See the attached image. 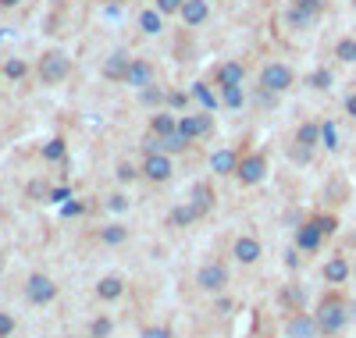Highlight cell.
Wrapping results in <instances>:
<instances>
[{
	"mask_svg": "<svg viewBox=\"0 0 356 338\" xmlns=\"http://www.w3.org/2000/svg\"><path fill=\"white\" fill-rule=\"evenodd\" d=\"M324 278H328L332 285H342V282L349 278V264H346L342 257H335V260H328V264H324Z\"/></svg>",
	"mask_w": 356,
	"mask_h": 338,
	"instance_id": "cell-21",
	"label": "cell"
},
{
	"mask_svg": "<svg viewBox=\"0 0 356 338\" xmlns=\"http://www.w3.org/2000/svg\"><path fill=\"white\" fill-rule=\"evenodd\" d=\"M196 218H200V214H196V210H193L189 203H186V207H175V210H171V225H178V228H182V225H193Z\"/></svg>",
	"mask_w": 356,
	"mask_h": 338,
	"instance_id": "cell-30",
	"label": "cell"
},
{
	"mask_svg": "<svg viewBox=\"0 0 356 338\" xmlns=\"http://www.w3.org/2000/svg\"><path fill=\"white\" fill-rule=\"evenodd\" d=\"M346 114H349V118H356V93H353V97H346Z\"/></svg>",
	"mask_w": 356,
	"mask_h": 338,
	"instance_id": "cell-43",
	"label": "cell"
},
{
	"mask_svg": "<svg viewBox=\"0 0 356 338\" xmlns=\"http://www.w3.org/2000/svg\"><path fill=\"white\" fill-rule=\"evenodd\" d=\"M114 175H118V182H136V175H143V171H139L136 164L122 161V164H118V171H114Z\"/></svg>",
	"mask_w": 356,
	"mask_h": 338,
	"instance_id": "cell-36",
	"label": "cell"
},
{
	"mask_svg": "<svg viewBox=\"0 0 356 338\" xmlns=\"http://www.w3.org/2000/svg\"><path fill=\"white\" fill-rule=\"evenodd\" d=\"M129 65H132L129 50H114V54L104 61V79H107V82H125V75H129Z\"/></svg>",
	"mask_w": 356,
	"mask_h": 338,
	"instance_id": "cell-11",
	"label": "cell"
},
{
	"mask_svg": "<svg viewBox=\"0 0 356 338\" xmlns=\"http://www.w3.org/2000/svg\"><path fill=\"white\" fill-rule=\"evenodd\" d=\"M314 225L321 228V235H324V239H328V235H335V228H339V221L332 218V214H317V218H314Z\"/></svg>",
	"mask_w": 356,
	"mask_h": 338,
	"instance_id": "cell-33",
	"label": "cell"
},
{
	"mask_svg": "<svg viewBox=\"0 0 356 338\" xmlns=\"http://www.w3.org/2000/svg\"><path fill=\"white\" fill-rule=\"evenodd\" d=\"M211 168H214V175H235V168H239V153L235 150H218L214 157H211Z\"/></svg>",
	"mask_w": 356,
	"mask_h": 338,
	"instance_id": "cell-17",
	"label": "cell"
},
{
	"mask_svg": "<svg viewBox=\"0 0 356 338\" xmlns=\"http://www.w3.org/2000/svg\"><path fill=\"white\" fill-rule=\"evenodd\" d=\"M321 11H324L321 0H292L289 25H292V29H307V25H314V22L321 18Z\"/></svg>",
	"mask_w": 356,
	"mask_h": 338,
	"instance_id": "cell-8",
	"label": "cell"
},
{
	"mask_svg": "<svg viewBox=\"0 0 356 338\" xmlns=\"http://www.w3.org/2000/svg\"><path fill=\"white\" fill-rule=\"evenodd\" d=\"M196 285H200L203 292H221V289L228 285V267H225L221 260L203 264V267L196 271Z\"/></svg>",
	"mask_w": 356,
	"mask_h": 338,
	"instance_id": "cell-7",
	"label": "cell"
},
{
	"mask_svg": "<svg viewBox=\"0 0 356 338\" xmlns=\"http://www.w3.org/2000/svg\"><path fill=\"white\" fill-rule=\"evenodd\" d=\"M139 338H171V331H168L164 324H150V328H143Z\"/></svg>",
	"mask_w": 356,
	"mask_h": 338,
	"instance_id": "cell-38",
	"label": "cell"
},
{
	"mask_svg": "<svg viewBox=\"0 0 356 338\" xmlns=\"http://www.w3.org/2000/svg\"><path fill=\"white\" fill-rule=\"evenodd\" d=\"M178 18H182L189 29H196V25H203L207 18H211V4H207V0H186Z\"/></svg>",
	"mask_w": 356,
	"mask_h": 338,
	"instance_id": "cell-15",
	"label": "cell"
},
{
	"mask_svg": "<svg viewBox=\"0 0 356 338\" xmlns=\"http://www.w3.org/2000/svg\"><path fill=\"white\" fill-rule=\"evenodd\" d=\"M111 331H114L111 317H97V321H93V328H89V335H93V338H107Z\"/></svg>",
	"mask_w": 356,
	"mask_h": 338,
	"instance_id": "cell-35",
	"label": "cell"
},
{
	"mask_svg": "<svg viewBox=\"0 0 356 338\" xmlns=\"http://www.w3.org/2000/svg\"><path fill=\"white\" fill-rule=\"evenodd\" d=\"M157 100H164V93H161V89L146 86V89H143V104H157Z\"/></svg>",
	"mask_w": 356,
	"mask_h": 338,
	"instance_id": "cell-41",
	"label": "cell"
},
{
	"mask_svg": "<svg viewBox=\"0 0 356 338\" xmlns=\"http://www.w3.org/2000/svg\"><path fill=\"white\" fill-rule=\"evenodd\" d=\"M139 171L150 178V182H168L175 168H171V157H168V153H146V161H143Z\"/></svg>",
	"mask_w": 356,
	"mask_h": 338,
	"instance_id": "cell-10",
	"label": "cell"
},
{
	"mask_svg": "<svg viewBox=\"0 0 356 338\" xmlns=\"http://www.w3.org/2000/svg\"><path fill=\"white\" fill-rule=\"evenodd\" d=\"M214 79L218 86H243L246 82V68H243V61H221V65L214 68Z\"/></svg>",
	"mask_w": 356,
	"mask_h": 338,
	"instance_id": "cell-13",
	"label": "cell"
},
{
	"mask_svg": "<svg viewBox=\"0 0 356 338\" xmlns=\"http://www.w3.org/2000/svg\"><path fill=\"white\" fill-rule=\"evenodd\" d=\"M22 0H0V11H11V8H18Z\"/></svg>",
	"mask_w": 356,
	"mask_h": 338,
	"instance_id": "cell-44",
	"label": "cell"
},
{
	"mask_svg": "<svg viewBox=\"0 0 356 338\" xmlns=\"http://www.w3.org/2000/svg\"><path fill=\"white\" fill-rule=\"evenodd\" d=\"M25 299L33 303V306H47L57 299V285L54 278H47V274H29V282H25Z\"/></svg>",
	"mask_w": 356,
	"mask_h": 338,
	"instance_id": "cell-6",
	"label": "cell"
},
{
	"mask_svg": "<svg viewBox=\"0 0 356 338\" xmlns=\"http://www.w3.org/2000/svg\"><path fill=\"white\" fill-rule=\"evenodd\" d=\"M189 207L200 214V218H203V214H211L214 210V189L207 186V182H196L193 193H189Z\"/></svg>",
	"mask_w": 356,
	"mask_h": 338,
	"instance_id": "cell-16",
	"label": "cell"
},
{
	"mask_svg": "<svg viewBox=\"0 0 356 338\" xmlns=\"http://www.w3.org/2000/svg\"><path fill=\"white\" fill-rule=\"evenodd\" d=\"M296 75L289 65H278V61H271V65H264L260 68V89H267V93H285V89H292Z\"/></svg>",
	"mask_w": 356,
	"mask_h": 338,
	"instance_id": "cell-3",
	"label": "cell"
},
{
	"mask_svg": "<svg viewBox=\"0 0 356 338\" xmlns=\"http://www.w3.org/2000/svg\"><path fill=\"white\" fill-rule=\"evenodd\" d=\"M235 178H239L243 186H260V182L267 178V157L264 153H246V157H239Z\"/></svg>",
	"mask_w": 356,
	"mask_h": 338,
	"instance_id": "cell-5",
	"label": "cell"
},
{
	"mask_svg": "<svg viewBox=\"0 0 356 338\" xmlns=\"http://www.w3.org/2000/svg\"><path fill=\"white\" fill-rule=\"evenodd\" d=\"M100 239H104L107 246H122V242L129 239V232H125V225H107V228L100 232Z\"/></svg>",
	"mask_w": 356,
	"mask_h": 338,
	"instance_id": "cell-29",
	"label": "cell"
},
{
	"mask_svg": "<svg viewBox=\"0 0 356 338\" xmlns=\"http://www.w3.org/2000/svg\"><path fill=\"white\" fill-rule=\"evenodd\" d=\"M36 72H40V82L43 86H61L72 75V57L65 50H47L40 57V68Z\"/></svg>",
	"mask_w": 356,
	"mask_h": 338,
	"instance_id": "cell-1",
	"label": "cell"
},
{
	"mask_svg": "<svg viewBox=\"0 0 356 338\" xmlns=\"http://www.w3.org/2000/svg\"><path fill=\"white\" fill-rule=\"evenodd\" d=\"M260 253H264V246L253 235H239V239H235V246H232V257L239 260V264H257Z\"/></svg>",
	"mask_w": 356,
	"mask_h": 338,
	"instance_id": "cell-12",
	"label": "cell"
},
{
	"mask_svg": "<svg viewBox=\"0 0 356 338\" xmlns=\"http://www.w3.org/2000/svg\"><path fill=\"white\" fill-rule=\"evenodd\" d=\"M178 132H182L189 143H193V139H203V136H211V132H214L211 111H189V114H182V118H178Z\"/></svg>",
	"mask_w": 356,
	"mask_h": 338,
	"instance_id": "cell-4",
	"label": "cell"
},
{
	"mask_svg": "<svg viewBox=\"0 0 356 338\" xmlns=\"http://www.w3.org/2000/svg\"><path fill=\"white\" fill-rule=\"evenodd\" d=\"M296 143H300V146H296V150H314L317 143H321V125H314V121H307V125H300V132H296Z\"/></svg>",
	"mask_w": 356,
	"mask_h": 338,
	"instance_id": "cell-19",
	"label": "cell"
},
{
	"mask_svg": "<svg viewBox=\"0 0 356 338\" xmlns=\"http://www.w3.org/2000/svg\"><path fill=\"white\" fill-rule=\"evenodd\" d=\"M321 146L324 150H339V129L332 125V121H324V125H321Z\"/></svg>",
	"mask_w": 356,
	"mask_h": 338,
	"instance_id": "cell-31",
	"label": "cell"
},
{
	"mask_svg": "<svg viewBox=\"0 0 356 338\" xmlns=\"http://www.w3.org/2000/svg\"><path fill=\"white\" fill-rule=\"evenodd\" d=\"M15 331V317L11 314H0V338H8Z\"/></svg>",
	"mask_w": 356,
	"mask_h": 338,
	"instance_id": "cell-39",
	"label": "cell"
},
{
	"mask_svg": "<svg viewBox=\"0 0 356 338\" xmlns=\"http://www.w3.org/2000/svg\"><path fill=\"white\" fill-rule=\"evenodd\" d=\"M107 207H111V210H125V207H129V200H125L122 193H118V196H111V200H107Z\"/></svg>",
	"mask_w": 356,
	"mask_h": 338,
	"instance_id": "cell-42",
	"label": "cell"
},
{
	"mask_svg": "<svg viewBox=\"0 0 356 338\" xmlns=\"http://www.w3.org/2000/svg\"><path fill=\"white\" fill-rule=\"evenodd\" d=\"M221 104H225V107H232V111H239V107L246 104L243 86H225V89H221Z\"/></svg>",
	"mask_w": 356,
	"mask_h": 338,
	"instance_id": "cell-25",
	"label": "cell"
},
{
	"mask_svg": "<svg viewBox=\"0 0 356 338\" xmlns=\"http://www.w3.org/2000/svg\"><path fill=\"white\" fill-rule=\"evenodd\" d=\"M307 82H310L314 89H328V86H332V72H324V68H321V72H314Z\"/></svg>",
	"mask_w": 356,
	"mask_h": 338,
	"instance_id": "cell-37",
	"label": "cell"
},
{
	"mask_svg": "<svg viewBox=\"0 0 356 338\" xmlns=\"http://www.w3.org/2000/svg\"><path fill=\"white\" fill-rule=\"evenodd\" d=\"M150 132H154V136H168V132H178V118H175V114H168V111L154 114V121H150Z\"/></svg>",
	"mask_w": 356,
	"mask_h": 338,
	"instance_id": "cell-23",
	"label": "cell"
},
{
	"mask_svg": "<svg viewBox=\"0 0 356 338\" xmlns=\"http://www.w3.org/2000/svg\"><path fill=\"white\" fill-rule=\"evenodd\" d=\"M125 86H132V89H146V86H154V65H146V61L132 57L129 75H125Z\"/></svg>",
	"mask_w": 356,
	"mask_h": 338,
	"instance_id": "cell-14",
	"label": "cell"
},
{
	"mask_svg": "<svg viewBox=\"0 0 356 338\" xmlns=\"http://www.w3.org/2000/svg\"><path fill=\"white\" fill-rule=\"evenodd\" d=\"M122 292H125V282L114 278V274H111V278H100V285H97V296L100 299H118Z\"/></svg>",
	"mask_w": 356,
	"mask_h": 338,
	"instance_id": "cell-24",
	"label": "cell"
},
{
	"mask_svg": "<svg viewBox=\"0 0 356 338\" xmlns=\"http://www.w3.org/2000/svg\"><path fill=\"white\" fill-rule=\"evenodd\" d=\"M164 100H168L171 107H186V104H189V93H164Z\"/></svg>",
	"mask_w": 356,
	"mask_h": 338,
	"instance_id": "cell-40",
	"label": "cell"
},
{
	"mask_svg": "<svg viewBox=\"0 0 356 338\" xmlns=\"http://www.w3.org/2000/svg\"><path fill=\"white\" fill-rule=\"evenodd\" d=\"M182 4H186V0H154V8L168 18V15H178V11H182Z\"/></svg>",
	"mask_w": 356,
	"mask_h": 338,
	"instance_id": "cell-34",
	"label": "cell"
},
{
	"mask_svg": "<svg viewBox=\"0 0 356 338\" xmlns=\"http://www.w3.org/2000/svg\"><path fill=\"white\" fill-rule=\"evenodd\" d=\"M139 29H143L146 36H157L161 29H164V15H161L157 8H150V11H143V15H139Z\"/></svg>",
	"mask_w": 356,
	"mask_h": 338,
	"instance_id": "cell-20",
	"label": "cell"
},
{
	"mask_svg": "<svg viewBox=\"0 0 356 338\" xmlns=\"http://www.w3.org/2000/svg\"><path fill=\"white\" fill-rule=\"evenodd\" d=\"M335 57L342 61V65H356V40H353V36L339 40V43H335Z\"/></svg>",
	"mask_w": 356,
	"mask_h": 338,
	"instance_id": "cell-26",
	"label": "cell"
},
{
	"mask_svg": "<svg viewBox=\"0 0 356 338\" xmlns=\"http://www.w3.org/2000/svg\"><path fill=\"white\" fill-rule=\"evenodd\" d=\"M65 150H68L65 139H50V143L43 146V157H47V161H65Z\"/></svg>",
	"mask_w": 356,
	"mask_h": 338,
	"instance_id": "cell-32",
	"label": "cell"
},
{
	"mask_svg": "<svg viewBox=\"0 0 356 338\" xmlns=\"http://www.w3.org/2000/svg\"><path fill=\"white\" fill-rule=\"evenodd\" d=\"M285 335L289 338H317L321 335V328H317V317L314 314H292L289 321H285Z\"/></svg>",
	"mask_w": 356,
	"mask_h": 338,
	"instance_id": "cell-9",
	"label": "cell"
},
{
	"mask_svg": "<svg viewBox=\"0 0 356 338\" xmlns=\"http://www.w3.org/2000/svg\"><path fill=\"white\" fill-rule=\"evenodd\" d=\"M314 317H317L321 335H339V331L346 328V303H342L339 296H324Z\"/></svg>",
	"mask_w": 356,
	"mask_h": 338,
	"instance_id": "cell-2",
	"label": "cell"
},
{
	"mask_svg": "<svg viewBox=\"0 0 356 338\" xmlns=\"http://www.w3.org/2000/svg\"><path fill=\"white\" fill-rule=\"evenodd\" d=\"M189 97H196L203 111H214V107L221 104V100H218V97L211 93V86H207V82H193V89H189Z\"/></svg>",
	"mask_w": 356,
	"mask_h": 338,
	"instance_id": "cell-22",
	"label": "cell"
},
{
	"mask_svg": "<svg viewBox=\"0 0 356 338\" xmlns=\"http://www.w3.org/2000/svg\"><path fill=\"white\" fill-rule=\"evenodd\" d=\"M4 75H8L11 82H22V79L29 75V65H25L22 57H8V61H4Z\"/></svg>",
	"mask_w": 356,
	"mask_h": 338,
	"instance_id": "cell-28",
	"label": "cell"
},
{
	"mask_svg": "<svg viewBox=\"0 0 356 338\" xmlns=\"http://www.w3.org/2000/svg\"><path fill=\"white\" fill-rule=\"evenodd\" d=\"M321 242H324V235H321V228H317L314 221H307L300 232H296V246H300V250H307V253H314Z\"/></svg>",
	"mask_w": 356,
	"mask_h": 338,
	"instance_id": "cell-18",
	"label": "cell"
},
{
	"mask_svg": "<svg viewBox=\"0 0 356 338\" xmlns=\"http://www.w3.org/2000/svg\"><path fill=\"white\" fill-rule=\"evenodd\" d=\"M292 314H300L303 310V289H296V285H289V289H282V296H278Z\"/></svg>",
	"mask_w": 356,
	"mask_h": 338,
	"instance_id": "cell-27",
	"label": "cell"
}]
</instances>
